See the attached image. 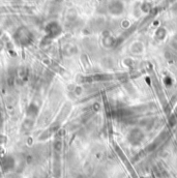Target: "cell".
<instances>
[{
	"mask_svg": "<svg viewBox=\"0 0 177 178\" xmlns=\"http://www.w3.org/2000/svg\"><path fill=\"white\" fill-rule=\"evenodd\" d=\"M31 33L26 28H20L17 32V41L21 44H28L31 41Z\"/></svg>",
	"mask_w": 177,
	"mask_h": 178,
	"instance_id": "cell-1",
	"label": "cell"
},
{
	"mask_svg": "<svg viewBox=\"0 0 177 178\" xmlns=\"http://www.w3.org/2000/svg\"><path fill=\"white\" fill-rule=\"evenodd\" d=\"M37 112H38V109H37L34 105H31V106L28 108L27 115L29 117H35L37 115Z\"/></svg>",
	"mask_w": 177,
	"mask_h": 178,
	"instance_id": "cell-3",
	"label": "cell"
},
{
	"mask_svg": "<svg viewBox=\"0 0 177 178\" xmlns=\"http://www.w3.org/2000/svg\"><path fill=\"white\" fill-rule=\"evenodd\" d=\"M14 166V160L11 158H3L2 160V167L4 168V169H9V168H11Z\"/></svg>",
	"mask_w": 177,
	"mask_h": 178,
	"instance_id": "cell-2",
	"label": "cell"
}]
</instances>
